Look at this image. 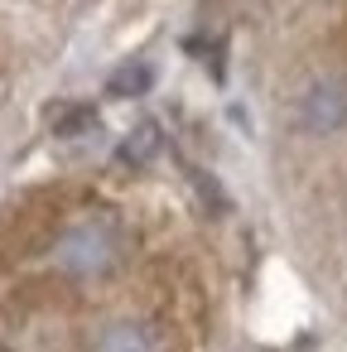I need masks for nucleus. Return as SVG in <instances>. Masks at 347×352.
I'll list each match as a JSON object with an SVG mask.
<instances>
[{
  "mask_svg": "<svg viewBox=\"0 0 347 352\" xmlns=\"http://www.w3.org/2000/svg\"><path fill=\"white\" fill-rule=\"evenodd\" d=\"M347 126V78L328 73V78H313L299 97V131L309 135H337Z\"/></svg>",
  "mask_w": 347,
  "mask_h": 352,
  "instance_id": "obj_1",
  "label": "nucleus"
},
{
  "mask_svg": "<svg viewBox=\"0 0 347 352\" xmlns=\"http://www.w3.org/2000/svg\"><path fill=\"white\" fill-rule=\"evenodd\" d=\"M54 261H58L63 270H73V275H102V270L116 261V236H111L107 227H97V222L73 227V232L58 241Z\"/></svg>",
  "mask_w": 347,
  "mask_h": 352,
  "instance_id": "obj_2",
  "label": "nucleus"
},
{
  "mask_svg": "<svg viewBox=\"0 0 347 352\" xmlns=\"http://www.w3.org/2000/svg\"><path fill=\"white\" fill-rule=\"evenodd\" d=\"M97 352H155V338L145 323H111L97 342Z\"/></svg>",
  "mask_w": 347,
  "mask_h": 352,
  "instance_id": "obj_3",
  "label": "nucleus"
},
{
  "mask_svg": "<svg viewBox=\"0 0 347 352\" xmlns=\"http://www.w3.org/2000/svg\"><path fill=\"white\" fill-rule=\"evenodd\" d=\"M150 82H155V68L150 63H131V68H121L111 78V97H140V92H150Z\"/></svg>",
  "mask_w": 347,
  "mask_h": 352,
  "instance_id": "obj_4",
  "label": "nucleus"
},
{
  "mask_svg": "<svg viewBox=\"0 0 347 352\" xmlns=\"http://www.w3.org/2000/svg\"><path fill=\"white\" fill-rule=\"evenodd\" d=\"M155 150H159V126L145 121V126H135V135L121 145V160H126V164H145Z\"/></svg>",
  "mask_w": 347,
  "mask_h": 352,
  "instance_id": "obj_5",
  "label": "nucleus"
},
{
  "mask_svg": "<svg viewBox=\"0 0 347 352\" xmlns=\"http://www.w3.org/2000/svg\"><path fill=\"white\" fill-rule=\"evenodd\" d=\"M87 126H97V116H92V111H68L54 131H58V135H78V131H87Z\"/></svg>",
  "mask_w": 347,
  "mask_h": 352,
  "instance_id": "obj_6",
  "label": "nucleus"
}]
</instances>
